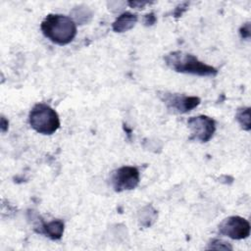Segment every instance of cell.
<instances>
[{
  "instance_id": "4fadbf2b",
  "label": "cell",
  "mask_w": 251,
  "mask_h": 251,
  "mask_svg": "<svg viewBox=\"0 0 251 251\" xmlns=\"http://www.w3.org/2000/svg\"><path fill=\"white\" fill-rule=\"evenodd\" d=\"M144 25H152L153 24H155L156 22V17L154 15V13H150L144 16Z\"/></svg>"
},
{
  "instance_id": "8fae6325",
  "label": "cell",
  "mask_w": 251,
  "mask_h": 251,
  "mask_svg": "<svg viewBox=\"0 0 251 251\" xmlns=\"http://www.w3.org/2000/svg\"><path fill=\"white\" fill-rule=\"evenodd\" d=\"M208 249H224V250H231V245L228 244V242L224 241L222 239H214L211 241V243L208 246Z\"/></svg>"
},
{
  "instance_id": "3957f363",
  "label": "cell",
  "mask_w": 251,
  "mask_h": 251,
  "mask_svg": "<svg viewBox=\"0 0 251 251\" xmlns=\"http://www.w3.org/2000/svg\"><path fill=\"white\" fill-rule=\"evenodd\" d=\"M30 126L41 134L50 135L60 127V119L57 112L45 103L35 104L29 112Z\"/></svg>"
},
{
  "instance_id": "5b68a950",
  "label": "cell",
  "mask_w": 251,
  "mask_h": 251,
  "mask_svg": "<svg viewBox=\"0 0 251 251\" xmlns=\"http://www.w3.org/2000/svg\"><path fill=\"white\" fill-rule=\"evenodd\" d=\"M187 126L190 129V139L199 142H208L216 131V122L205 115L191 117Z\"/></svg>"
},
{
  "instance_id": "ba28073f",
  "label": "cell",
  "mask_w": 251,
  "mask_h": 251,
  "mask_svg": "<svg viewBox=\"0 0 251 251\" xmlns=\"http://www.w3.org/2000/svg\"><path fill=\"white\" fill-rule=\"evenodd\" d=\"M34 230L38 233L44 234L53 240L60 239L64 232V223L61 220H54L48 223L43 221L38 226H35Z\"/></svg>"
},
{
  "instance_id": "52a82bcc",
  "label": "cell",
  "mask_w": 251,
  "mask_h": 251,
  "mask_svg": "<svg viewBox=\"0 0 251 251\" xmlns=\"http://www.w3.org/2000/svg\"><path fill=\"white\" fill-rule=\"evenodd\" d=\"M249 222L239 216H230L226 218L219 225V232L231 239H244L250 234Z\"/></svg>"
},
{
  "instance_id": "9c48e42d",
  "label": "cell",
  "mask_w": 251,
  "mask_h": 251,
  "mask_svg": "<svg viewBox=\"0 0 251 251\" xmlns=\"http://www.w3.org/2000/svg\"><path fill=\"white\" fill-rule=\"evenodd\" d=\"M137 22V16L130 12H124L115 20L112 25L113 30L116 32H125L131 29Z\"/></svg>"
},
{
  "instance_id": "9a60e30c",
  "label": "cell",
  "mask_w": 251,
  "mask_h": 251,
  "mask_svg": "<svg viewBox=\"0 0 251 251\" xmlns=\"http://www.w3.org/2000/svg\"><path fill=\"white\" fill-rule=\"evenodd\" d=\"M8 126H9L8 120H6L5 117H1V130H2V132H5L8 129Z\"/></svg>"
},
{
  "instance_id": "5bb4252c",
  "label": "cell",
  "mask_w": 251,
  "mask_h": 251,
  "mask_svg": "<svg viewBox=\"0 0 251 251\" xmlns=\"http://www.w3.org/2000/svg\"><path fill=\"white\" fill-rule=\"evenodd\" d=\"M149 2H139V1H133V2H128V5L130 6V7H132V8H138V9H140V8H142L144 5H146V4H148Z\"/></svg>"
},
{
  "instance_id": "8992f818",
  "label": "cell",
  "mask_w": 251,
  "mask_h": 251,
  "mask_svg": "<svg viewBox=\"0 0 251 251\" xmlns=\"http://www.w3.org/2000/svg\"><path fill=\"white\" fill-rule=\"evenodd\" d=\"M158 96L169 110L180 114L187 113L200 104V98L196 96H186L171 92H159Z\"/></svg>"
},
{
  "instance_id": "6da1fadb",
  "label": "cell",
  "mask_w": 251,
  "mask_h": 251,
  "mask_svg": "<svg viewBox=\"0 0 251 251\" xmlns=\"http://www.w3.org/2000/svg\"><path fill=\"white\" fill-rule=\"evenodd\" d=\"M40 28L45 37L59 45L69 44L76 34V25L74 20L61 14L47 15Z\"/></svg>"
},
{
  "instance_id": "30bf717a",
  "label": "cell",
  "mask_w": 251,
  "mask_h": 251,
  "mask_svg": "<svg viewBox=\"0 0 251 251\" xmlns=\"http://www.w3.org/2000/svg\"><path fill=\"white\" fill-rule=\"evenodd\" d=\"M235 120L244 130H250L251 123H250V108L243 107L237 110L235 115Z\"/></svg>"
},
{
  "instance_id": "7c38bea8",
  "label": "cell",
  "mask_w": 251,
  "mask_h": 251,
  "mask_svg": "<svg viewBox=\"0 0 251 251\" xmlns=\"http://www.w3.org/2000/svg\"><path fill=\"white\" fill-rule=\"evenodd\" d=\"M240 35L242 38H246L248 39L250 37V24L246 23L245 25H243L239 30Z\"/></svg>"
},
{
  "instance_id": "7a4b0ae2",
  "label": "cell",
  "mask_w": 251,
  "mask_h": 251,
  "mask_svg": "<svg viewBox=\"0 0 251 251\" xmlns=\"http://www.w3.org/2000/svg\"><path fill=\"white\" fill-rule=\"evenodd\" d=\"M166 64L174 71L181 74H190L199 76H215L218 70L210 65L199 61L194 55L174 51L165 57Z\"/></svg>"
},
{
  "instance_id": "277c9868",
  "label": "cell",
  "mask_w": 251,
  "mask_h": 251,
  "mask_svg": "<svg viewBox=\"0 0 251 251\" xmlns=\"http://www.w3.org/2000/svg\"><path fill=\"white\" fill-rule=\"evenodd\" d=\"M139 180V171L132 166H124L115 170L110 177L111 185L116 192L131 190L138 185Z\"/></svg>"
}]
</instances>
